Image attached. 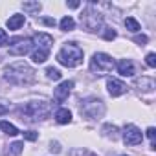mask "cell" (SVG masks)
Returning a JSON list of instances; mask_svg holds the SVG:
<instances>
[{
    "instance_id": "27",
    "label": "cell",
    "mask_w": 156,
    "mask_h": 156,
    "mask_svg": "<svg viewBox=\"0 0 156 156\" xmlns=\"http://www.w3.org/2000/svg\"><path fill=\"white\" fill-rule=\"evenodd\" d=\"M6 44H8V33L4 30H0V48L6 46Z\"/></svg>"
},
{
    "instance_id": "15",
    "label": "cell",
    "mask_w": 156,
    "mask_h": 156,
    "mask_svg": "<svg viewBox=\"0 0 156 156\" xmlns=\"http://www.w3.org/2000/svg\"><path fill=\"white\" fill-rule=\"evenodd\" d=\"M55 119H57V123H61V125L70 123V121H72V112H70L68 108H59V110L55 112Z\"/></svg>"
},
{
    "instance_id": "33",
    "label": "cell",
    "mask_w": 156,
    "mask_h": 156,
    "mask_svg": "<svg viewBox=\"0 0 156 156\" xmlns=\"http://www.w3.org/2000/svg\"><path fill=\"white\" fill-rule=\"evenodd\" d=\"M6 112H8V107H6V105H0V116L6 114Z\"/></svg>"
},
{
    "instance_id": "14",
    "label": "cell",
    "mask_w": 156,
    "mask_h": 156,
    "mask_svg": "<svg viewBox=\"0 0 156 156\" xmlns=\"http://www.w3.org/2000/svg\"><path fill=\"white\" fill-rule=\"evenodd\" d=\"M24 20H26L24 15H19V13H17V15H11V17L8 19V28H9V30H19L20 26H24Z\"/></svg>"
},
{
    "instance_id": "3",
    "label": "cell",
    "mask_w": 156,
    "mask_h": 156,
    "mask_svg": "<svg viewBox=\"0 0 156 156\" xmlns=\"http://www.w3.org/2000/svg\"><path fill=\"white\" fill-rule=\"evenodd\" d=\"M50 112H51V107H50V103L48 101H30V103H26L24 105V108L20 110V114L28 119V121H39V119H44V118H48L50 116ZM22 118V119H24Z\"/></svg>"
},
{
    "instance_id": "8",
    "label": "cell",
    "mask_w": 156,
    "mask_h": 156,
    "mask_svg": "<svg viewBox=\"0 0 156 156\" xmlns=\"http://www.w3.org/2000/svg\"><path fill=\"white\" fill-rule=\"evenodd\" d=\"M141 140H143V134H141V130L136 125H127L125 127V130H123V141L127 145H138V143H141Z\"/></svg>"
},
{
    "instance_id": "11",
    "label": "cell",
    "mask_w": 156,
    "mask_h": 156,
    "mask_svg": "<svg viewBox=\"0 0 156 156\" xmlns=\"http://www.w3.org/2000/svg\"><path fill=\"white\" fill-rule=\"evenodd\" d=\"M31 42H35L37 50L50 51V48H51V44H53V37H51V35H48V33H37V35L33 37V41H31Z\"/></svg>"
},
{
    "instance_id": "16",
    "label": "cell",
    "mask_w": 156,
    "mask_h": 156,
    "mask_svg": "<svg viewBox=\"0 0 156 156\" xmlns=\"http://www.w3.org/2000/svg\"><path fill=\"white\" fill-rule=\"evenodd\" d=\"M101 132H103V136H107V138H112V140H116L118 138V127L116 125H103V129H101Z\"/></svg>"
},
{
    "instance_id": "6",
    "label": "cell",
    "mask_w": 156,
    "mask_h": 156,
    "mask_svg": "<svg viewBox=\"0 0 156 156\" xmlns=\"http://www.w3.org/2000/svg\"><path fill=\"white\" fill-rule=\"evenodd\" d=\"M81 22L88 31H98L101 28V24H103V15L99 11H96L92 6H88L85 9V13L81 15Z\"/></svg>"
},
{
    "instance_id": "1",
    "label": "cell",
    "mask_w": 156,
    "mask_h": 156,
    "mask_svg": "<svg viewBox=\"0 0 156 156\" xmlns=\"http://www.w3.org/2000/svg\"><path fill=\"white\" fill-rule=\"evenodd\" d=\"M4 77L13 85H30L35 79V72L26 62H15L4 70Z\"/></svg>"
},
{
    "instance_id": "25",
    "label": "cell",
    "mask_w": 156,
    "mask_h": 156,
    "mask_svg": "<svg viewBox=\"0 0 156 156\" xmlns=\"http://www.w3.org/2000/svg\"><path fill=\"white\" fill-rule=\"evenodd\" d=\"M145 61H147V66H151V68H154V66H156V55H154V53H149Z\"/></svg>"
},
{
    "instance_id": "19",
    "label": "cell",
    "mask_w": 156,
    "mask_h": 156,
    "mask_svg": "<svg viewBox=\"0 0 156 156\" xmlns=\"http://www.w3.org/2000/svg\"><path fill=\"white\" fill-rule=\"evenodd\" d=\"M41 2H24L22 4V9L28 11V13H39L41 11Z\"/></svg>"
},
{
    "instance_id": "32",
    "label": "cell",
    "mask_w": 156,
    "mask_h": 156,
    "mask_svg": "<svg viewBox=\"0 0 156 156\" xmlns=\"http://www.w3.org/2000/svg\"><path fill=\"white\" fill-rule=\"evenodd\" d=\"M81 4L79 2H68V8H72V9H75V8H79Z\"/></svg>"
},
{
    "instance_id": "24",
    "label": "cell",
    "mask_w": 156,
    "mask_h": 156,
    "mask_svg": "<svg viewBox=\"0 0 156 156\" xmlns=\"http://www.w3.org/2000/svg\"><path fill=\"white\" fill-rule=\"evenodd\" d=\"M39 138V134L35 132V130H28V132H24V140H28V141H35Z\"/></svg>"
},
{
    "instance_id": "5",
    "label": "cell",
    "mask_w": 156,
    "mask_h": 156,
    "mask_svg": "<svg viewBox=\"0 0 156 156\" xmlns=\"http://www.w3.org/2000/svg\"><path fill=\"white\" fill-rule=\"evenodd\" d=\"M114 68V59L107 53H94L92 61H90V70L98 75H105L108 72H112Z\"/></svg>"
},
{
    "instance_id": "7",
    "label": "cell",
    "mask_w": 156,
    "mask_h": 156,
    "mask_svg": "<svg viewBox=\"0 0 156 156\" xmlns=\"http://www.w3.org/2000/svg\"><path fill=\"white\" fill-rule=\"evenodd\" d=\"M33 42L31 39H15L13 44L9 46V55H15V57H24L26 53H30Z\"/></svg>"
},
{
    "instance_id": "9",
    "label": "cell",
    "mask_w": 156,
    "mask_h": 156,
    "mask_svg": "<svg viewBox=\"0 0 156 156\" xmlns=\"http://www.w3.org/2000/svg\"><path fill=\"white\" fill-rule=\"evenodd\" d=\"M72 88H73V81H62V83L55 88V92H53L55 101H57V103H64V101L68 99Z\"/></svg>"
},
{
    "instance_id": "31",
    "label": "cell",
    "mask_w": 156,
    "mask_h": 156,
    "mask_svg": "<svg viewBox=\"0 0 156 156\" xmlns=\"http://www.w3.org/2000/svg\"><path fill=\"white\" fill-rule=\"evenodd\" d=\"M42 22L48 24V26H55V20H53V19H42Z\"/></svg>"
},
{
    "instance_id": "12",
    "label": "cell",
    "mask_w": 156,
    "mask_h": 156,
    "mask_svg": "<svg viewBox=\"0 0 156 156\" xmlns=\"http://www.w3.org/2000/svg\"><path fill=\"white\" fill-rule=\"evenodd\" d=\"M118 72H119V75H123V77H132V75L136 73L134 64H132L129 59H121V61L118 62Z\"/></svg>"
},
{
    "instance_id": "10",
    "label": "cell",
    "mask_w": 156,
    "mask_h": 156,
    "mask_svg": "<svg viewBox=\"0 0 156 156\" xmlns=\"http://www.w3.org/2000/svg\"><path fill=\"white\" fill-rule=\"evenodd\" d=\"M107 88H108V94L112 98H118V96H123L127 92V85L121 83L119 79H114V77H110V79L107 81Z\"/></svg>"
},
{
    "instance_id": "29",
    "label": "cell",
    "mask_w": 156,
    "mask_h": 156,
    "mask_svg": "<svg viewBox=\"0 0 156 156\" xmlns=\"http://www.w3.org/2000/svg\"><path fill=\"white\" fill-rule=\"evenodd\" d=\"M134 41H136V42H138V44H145V42H147V41H149V39H147V35H138V37H136V39H134Z\"/></svg>"
},
{
    "instance_id": "30",
    "label": "cell",
    "mask_w": 156,
    "mask_h": 156,
    "mask_svg": "<svg viewBox=\"0 0 156 156\" xmlns=\"http://www.w3.org/2000/svg\"><path fill=\"white\" fill-rule=\"evenodd\" d=\"M50 151H51V152H55V154H57V152H59V151H61V147H59V143H57V141H55V143H51V147H50Z\"/></svg>"
},
{
    "instance_id": "18",
    "label": "cell",
    "mask_w": 156,
    "mask_h": 156,
    "mask_svg": "<svg viewBox=\"0 0 156 156\" xmlns=\"http://www.w3.org/2000/svg\"><path fill=\"white\" fill-rule=\"evenodd\" d=\"M0 129H2L6 134H9V136H17L19 134V129L13 123H8V121H0Z\"/></svg>"
},
{
    "instance_id": "13",
    "label": "cell",
    "mask_w": 156,
    "mask_h": 156,
    "mask_svg": "<svg viewBox=\"0 0 156 156\" xmlns=\"http://www.w3.org/2000/svg\"><path fill=\"white\" fill-rule=\"evenodd\" d=\"M136 87L140 88V90H143V92H152L154 90V79H151V77H141V79H138L136 81Z\"/></svg>"
},
{
    "instance_id": "17",
    "label": "cell",
    "mask_w": 156,
    "mask_h": 156,
    "mask_svg": "<svg viewBox=\"0 0 156 156\" xmlns=\"http://www.w3.org/2000/svg\"><path fill=\"white\" fill-rule=\"evenodd\" d=\"M22 147H24V143H22V141H15V143H11V145L8 147L6 156H19V154L22 152Z\"/></svg>"
},
{
    "instance_id": "20",
    "label": "cell",
    "mask_w": 156,
    "mask_h": 156,
    "mask_svg": "<svg viewBox=\"0 0 156 156\" xmlns=\"http://www.w3.org/2000/svg\"><path fill=\"white\" fill-rule=\"evenodd\" d=\"M125 28H127L129 31L136 33V31H140V22H138L136 19H132V17H127V19H125Z\"/></svg>"
},
{
    "instance_id": "23",
    "label": "cell",
    "mask_w": 156,
    "mask_h": 156,
    "mask_svg": "<svg viewBox=\"0 0 156 156\" xmlns=\"http://www.w3.org/2000/svg\"><path fill=\"white\" fill-rule=\"evenodd\" d=\"M46 73H48L50 79H53V81H59V79H61V72H59L57 68H53V66H50V68L46 70Z\"/></svg>"
},
{
    "instance_id": "21",
    "label": "cell",
    "mask_w": 156,
    "mask_h": 156,
    "mask_svg": "<svg viewBox=\"0 0 156 156\" xmlns=\"http://www.w3.org/2000/svg\"><path fill=\"white\" fill-rule=\"evenodd\" d=\"M31 59H33V62L41 64V62H44V61L48 59V51H44V50H35L33 55H31Z\"/></svg>"
},
{
    "instance_id": "2",
    "label": "cell",
    "mask_w": 156,
    "mask_h": 156,
    "mask_svg": "<svg viewBox=\"0 0 156 156\" xmlns=\"http://www.w3.org/2000/svg\"><path fill=\"white\" fill-rule=\"evenodd\" d=\"M57 61L62 64V66H68V68H75L83 62V50L77 46L75 42H68L61 48V51L57 53Z\"/></svg>"
},
{
    "instance_id": "34",
    "label": "cell",
    "mask_w": 156,
    "mask_h": 156,
    "mask_svg": "<svg viewBox=\"0 0 156 156\" xmlns=\"http://www.w3.org/2000/svg\"><path fill=\"white\" fill-rule=\"evenodd\" d=\"M83 156H96V154H92V152H85V151H83Z\"/></svg>"
},
{
    "instance_id": "26",
    "label": "cell",
    "mask_w": 156,
    "mask_h": 156,
    "mask_svg": "<svg viewBox=\"0 0 156 156\" xmlns=\"http://www.w3.org/2000/svg\"><path fill=\"white\" fill-rule=\"evenodd\" d=\"M105 39H107V41L116 39V31H114V30H110V28H105Z\"/></svg>"
},
{
    "instance_id": "28",
    "label": "cell",
    "mask_w": 156,
    "mask_h": 156,
    "mask_svg": "<svg viewBox=\"0 0 156 156\" xmlns=\"http://www.w3.org/2000/svg\"><path fill=\"white\" fill-rule=\"evenodd\" d=\"M154 136H156V130H154V127H149V129H147V138H149L151 141H154Z\"/></svg>"
},
{
    "instance_id": "4",
    "label": "cell",
    "mask_w": 156,
    "mask_h": 156,
    "mask_svg": "<svg viewBox=\"0 0 156 156\" xmlns=\"http://www.w3.org/2000/svg\"><path fill=\"white\" fill-rule=\"evenodd\" d=\"M79 110H81V114H83L85 118H88V119H98V118H101V116L105 114V105H103V101L98 99V98H88V99H85V101L81 103Z\"/></svg>"
},
{
    "instance_id": "22",
    "label": "cell",
    "mask_w": 156,
    "mask_h": 156,
    "mask_svg": "<svg viewBox=\"0 0 156 156\" xmlns=\"http://www.w3.org/2000/svg\"><path fill=\"white\" fill-rule=\"evenodd\" d=\"M73 28H75V22H73L72 17H64V19L61 20V30H62V31H72Z\"/></svg>"
}]
</instances>
